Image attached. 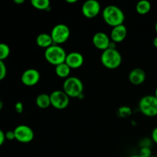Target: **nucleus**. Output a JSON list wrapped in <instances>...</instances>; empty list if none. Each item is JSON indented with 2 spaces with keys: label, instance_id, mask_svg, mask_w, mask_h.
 Wrapping results in <instances>:
<instances>
[{
  "label": "nucleus",
  "instance_id": "9",
  "mask_svg": "<svg viewBox=\"0 0 157 157\" xmlns=\"http://www.w3.org/2000/svg\"><path fill=\"white\" fill-rule=\"evenodd\" d=\"M81 12L87 18H93L101 12V5L97 0H87L83 3Z\"/></svg>",
  "mask_w": 157,
  "mask_h": 157
},
{
  "label": "nucleus",
  "instance_id": "5",
  "mask_svg": "<svg viewBox=\"0 0 157 157\" xmlns=\"http://www.w3.org/2000/svg\"><path fill=\"white\" fill-rule=\"evenodd\" d=\"M139 108L146 117H153L157 116V98L154 95L143 97L139 102Z\"/></svg>",
  "mask_w": 157,
  "mask_h": 157
},
{
  "label": "nucleus",
  "instance_id": "30",
  "mask_svg": "<svg viewBox=\"0 0 157 157\" xmlns=\"http://www.w3.org/2000/svg\"><path fill=\"white\" fill-rule=\"evenodd\" d=\"M14 2L16 3V4H22V3L25 2L24 0H15Z\"/></svg>",
  "mask_w": 157,
  "mask_h": 157
},
{
  "label": "nucleus",
  "instance_id": "4",
  "mask_svg": "<svg viewBox=\"0 0 157 157\" xmlns=\"http://www.w3.org/2000/svg\"><path fill=\"white\" fill-rule=\"evenodd\" d=\"M44 58L49 64L57 66L65 62L67 54L65 50L58 44H52L44 50Z\"/></svg>",
  "mask_w": 157,
  "mask_h": 157
},
{
  "label": "nucleus",
  "instance_id": "25",
  "mask_svg": "<svg viewBox=\"0 0 157 157\" xmlns=\"http://www.w3.org/2000/svg\"><path fill=\"white\" fill-rule=\"evenodd\" d=\"M5 136H6V140H15L14 130H12H12L7 131L5 133Z\"/></svg>",
  "mask_w": 157,
  "mask_h": 157
},
{
  "label": "nucleus",
  "instance_id": "7",
  "mask_svg": "<svg viewBox=\"0 0 157 157\" xmlns=\"http://www.w3.org/2000/svg\"><path fill=\"white\" fill-rule=\"evenodd\" d=\"M51 106L58 110H62L68 106L70 98L63 90H56L50 94Z\"/></svg>",
  "mask_w": 157,
  "mask_h": 157
},
{
  "label": "nucleus",
  "instance_id": "29",
  "mask_svg": "<svg viewBox=\"0 0 157 157\" xmlns=\"http://www.w3.org/2000/svg\"><path fill=\"white\" fill-rule=\"evenodd\" d=\"M153 45H154V47L157 48V36L156 37V38H154V39H153Z\"/></svg>",
  "mask_w": 157,
  "mask_h": 157
},
{
  "label": "nucleus",
  "instance_id": "3",
  "mask_svg": "<svg viewBox=\"0 0 157 157\" xmlns=\"http://www.w3.org/2000/svg\"><path fill=\"white\" fill-rule=\"evenodd\" d=\"M101 61L107 69L113 70L120 67L122 63V55L116 48H109L102 52Z\"/></svg>",
  "mask_w": 157,
  "mask_h": 157
},
{
  "label": "nucleus",
  "instance_id": "21",
  "mask_svg": "<svg viewBox=\"0 0 157 157\" xmlns=\"http://www.w3.org/2000/svg\"><path fill=\"white\" fill-rule=\"evenodd\" d=\"M117 113L121 117L127 118L129 117L132 114V110L129 107H125L124 106V107H121V108H119Z\"/></svg>",
  "mask_w": 157,
  "mask_h": 157
},
{
  "label": "nucleus",
  "instance_id": "22",
  "mask_svg": "<svg viewBox=\"0 0 157 157\" xmlns=\"http://www.w3.org/2000/svg\"><path fill=\"white\" fill-rule=\"evenodd\" d=\"M139 155L141 157H151V148H150V147H143V148H140L139 152Z\"/></svg>",
  "mask_w": 157,
  "mask_h": 157
},
{
  "label": "nucleus",
  "instance_id": "27",
  "mask_svg": "<svg viewBox=\"0 0 157 157\" xmlns=\"http://www.w3.org/2000/svg\"><path fill=\"white\" fill-rule=\"evenodd\" d=\"M151 139L153 140V142H154L155 144H157V127H155L153 130V131H152Z\"/></svg>",
  "mask_w": 157,
  "mask_h": 157
},
{
  "label": "nucleus",
  "instance_id": "34",
  "mask_svg": "<svg viewBox=\"0 0 157 157\" xmlns=\"http://www.w3.org/2000/svg\"><path fill=\"white\" fill-rule=\"evenodd\" d=\"M155 30H156V32L157 33V21H156V24H155Z\"/></svg>",
  "mask_w": 157,
  "mask_h": 157
},
{
  "label": "nucleus",
  "instance_id": "16",
  "mask_svg": "<svg viewBox=\"0 0 157 157\" xmlns=\"http://www.w3.org/2000/svg\"><path fill=\"white\" fill-rule=\"evenodd\" d=\"M36 105L41 109L48 108L51 106V99L50 94H40L37 96L36 100H35Z\"/></svg>",
  "mask_w": 157,
  "mask_h": 157
},
{
  "label": "nucleus",
  "instance_id": "6",
  "mask_svg": "<svg viewBox=\"0 0 157 157\" xmlns=\"http://www.w3.org/2000/svg\"><path fill=\"white\" fill-rule=\"evenodd\" d=\"M50 35L54 44L61 45L68 40L71 32L67 25L58 24L54 26Z\"/></svg>",
  "mask_w": 157,
  "mask_h": 157
},
{
  "label": "nucleus",
  "instance_id": "2",
  "mask_svg": "<svg viewBox=\"0 0 157 157\" xmlns=\"http://www.w3.org/2000/svg\"><path fill=\"white\" fill-rule=\"evenodd\" d=\"M63 90L69 98H82L84 95V84L77 77H69L63 83Z\"/></svg>",
  "mask_w": 157,
  "mask_h": 157
},
{
  "label": "nucleus",
  "instance_id": "14",
  "mask_svg": "<svg viewBox=\"0 0 157 157\" xmlns=\"http://www.w3.org/2000/svg\"><path fill=\"white\" fill-rule=\"evenodd\" d=\"M129 81L134 85H140L145 81L147 75L142 68L136 67L133 69L129 74Z\"/></svg>",
  "mask_w": 157,
  "mask_h": 157
},
{
  "label": "nucleus",
  "instance_id": "8",
  "mask_svg": "<svg viewBox=\"0 0 157 157\" xmlns=\"http://www.w3.org/2000/svg\"><path fill=\"white\" fill-rule=\"evenodd\" d=\"M15 137L18 142L21 144H29L34 139V132L30 127L27 125H18L14 130Z\"/></svg>",
  "mask_w": 157,
  "mask_h": 157
},
{
  "label": "nucleus",
  "instance_id": "24",
  "mask_svg": "<svg viewBox=\"0 0 157 157\" xmlns=\"http://www.w3.org/2000/svg\"><path fill=\"white\" fill-rule=\"evenodd\" d=\"M153 144V140L152 139L150 138H144V139L141 140L139 143V145L140 147V148L143 147H150Z\"/></svg>",
  "mask_w": 157,
  "mask_h": 157
},
{
  "label": "nucleus",
  "instance_id": "19",
  "mask_svg": "<svg viewBox=\"0 0 157 157\" xmlns=\"http://www.w3.org/2000/svg\"><path fill=\"white\" fill-rule=\"evenodd\" d=\"M31 4L38 10H48L50 8L51 3L49 0H32Z\"/></svg>",
  "mask_w": 157,
  "mask_h": 157
},
{
  "label": "nucleus",
  "instance_id": "23",
  "mask_svg": "<svg viewBox=\"0 0 157 157\" xmlns=\"http://www.w3.org/2000/svg\"><path fill=\"white\" fill-rule=\"evenodd\" d=\"M7 74L6 65L3 61H0V81L4 79Z\"/></svg>",
  "mask_w": 157,
  "mask_h": 157
},
{
  "label": "nucleus",
  "instance_id": "20",
  "mask_svg": "<svg viewBox=\"0 0 157 157\" xmlns=\"http://www.w3.org/2000/svg\"><path fill=\"white\" fill-rule=\"evenodd\" d=\"M10 55V48L6 43H0V61H4Z\"/></svg>",
  "mask_w": 157,
  "mask_h": 157
},
{
  "label": "nucleus",
  "instance_id": "28",
  "mask_svg": "<svg viewBox=\"0 0 157 157\" xmlns=\"http://www.w3.org/2000/svg\"><path fill=\"white\" fill-rule=\"evenodd\" d=\"M5 140H6V136H5V133L2 130L0 129V147L4 144Z\"/></svg>",
  "mask_w": 157,
  "mask_h": 157
},
{
  "label": "nucleus",
  "instance_id": "1",
  "mask_svg": "<svg viewBox=\"0 0 157 157\" xmlns=\"http://www.w3.org/2000/svg\"><path fill=\"white\" fill-rule=\"evenodd\" d=\"M102 15L104 21L113 28L123 25L125 20V15L122 9L114 5L106 6L103 11Z\"/></svg>",
  "mask_w": 157,
  "mask_h": 157
},
{
  "label": "nucleus",
  "instance_id": "35",
  "mask_svg": "<svg viewBox=\"0 0 157 157\" xmlns=\"http://www.w3.org/2000/svg\"><path fill=\"white\" fill-rule=\"evenodd\" d=\"M151 157H157V156H152Z\"/></svg>",
  "mask_w": 157,
  "mask_h": 157
},
{
  "label": "nucleus",
  "instance_id": "31",
  "mask_svg": "<svg viewBox=\"0 0 157 157\" xmlns=\"http://www.w3.org/2000/svg\"><path fill=\"white\" fill-rule=\"evenodd\" d=\"M77 0H66V2L67 3H75L77 2Z\"/></svg>",
  "mask_w": 157,
  "mask_h": 157
},
{
  "label": "nucleus",
  "instance_id": "32",
  "mask_svg": "<svg viewBox=\"0 0 157 157\" xmlns=\"http://www.w3.org/2000/svg\"><path fill=\"white\" fill-rule=\"evenodd\" d=\"M130 157H141L140 156L139 154H136V155H133V156H130Z\"/></svg>",
  "mask_w": 157,
  "mask_h": 157
},
{
  "label": "nucleus",
  "instance_id": "13",
  "mask_svg": "<svg viewBox=\"0 0 157 157\" xmlns=\"http://www.w3.org/2000/svg\"><path fill=\"white\" fill-rule=\"evenodd\" d=\"M127 35V27L123 25L113 27L110 32V39L113 42L119 43L124 41Z\"/></svg>",
  "mask_w": 157,
  "mask_h": 157
},
{
  "label": "nucleus",
  "instance_id": "17",
  "mask_svg": "<svg viewBox=\"0 0 157 157\" xmlns=\"http://www.w3.org/2000/svg\"><path fill=\"white\" fill-rule=\"evenodd\" d=\"M71 69L70 68V67H69L65 62L55 66V74L57 75V76H58L61 78H69V75H70V73H71Z\"/></svg>",
  "mask_w": 157,
  "mask_h": 157
},
{
  "label": "nucleus",
  "instance_id": "11",
  "mask_svg": "<svg viewBox=\"0 0 157 157\" xmlns=\"http://www.w3.org/2000/svg\"><path fill=\"white\" fill-rule=\"evenodd\" d=\"M92 41L95 47L102 52L109 48L111 44L110 38L103 32H98L94 35Z\"/></svg>",
  "mask_w": 157,
  "mask_h": 157
},
{
  "label": "nucleus",
  "instance_id": "26",
  "mask_svg": "<svg viewBox=\"0 0 157 157\" xmlns=\"http://www.w3.org/2000/svg\"><path fill=\"white\" fill-rule=\"evenodd\" d=\"M15 109L16 110L17 113H21L23 112V110H24V107H23L22 103L21 102H17L15 105Z\"/></svg>",
  "mask_w": 157,
  "mask_h": 157
},
{
  "label": "nucleus",
  "instance_id": "10",
  "mask_svg": "<svg viewBox=\"0 0 157 157\" xmlns=\"http://www.w3.org/2000/svg\"><path fill=\"white\" fill-rule=\"evenodd\" d=\"M40 73L35 68H29L25 71L21 77V81L24 85L28 87L35 86L40 81Z\"/></svg>",
  "mask_w": 157,
  "mask_h": 157
},
{
  "label": "nucleus",
  "instance_id": "15",
  "mask_svg": "<svg viewBox=\"0 0 157 157\" xmlns=\"http://www.w3.org/2000/svg\"><path fill=\"white\" fill-rule=\"evenodd\" d=\"M36 44L40 48L46 49L54 44V42L50 34L41 33L36 37Z\"/></svg>",
  "mask_w": 157,
  "mask_h": 157
},
{
  "label": "nucleus",
  "instance_id": "12",
  "mask_svg": "<svg viewBox=\"0 0 157 157\" xmlns=\"http://www.w3.org/2000/svg\"><path fill=\"white\" fill-rule=\"evenodd\" d=\"M84 61V56L80 52H72L67 55L65 63L71 69H78L83 65Z\"/></svg>",
  "mask_w": 157,
  "mask_h": 157
},
{
  "label": "nucleus",
  "instance_id": "18",
  "mask_svg": "<svg viewBox=\"0 0 157 157\" xmlns=\"http://www.w3.org/2000/svg\"><path fill=\"white\" fill-rule=\"evenodd\" d=\"M151 10V3L148 0H140L136 6V11L140 15H146Z\"/></svg>",
  "mask_w": 157,
  "mask_h": 157
},
{
  "label": "nucleus",
  "instance_id": "33",
  "mask_svg": "<svg viewBox=\"0 0 157 157\" xmlns=\"http://www.w3.org/2000/svg\"><path fill=\"white\" fill-rule=\"evenodd\" d=\"M154 96L156 97V98H157V87L156 88V90H155V94H154Z\"/></svg>",
  "mask_w": 157,
  "mask_h": 157
}]
</instances>
